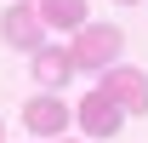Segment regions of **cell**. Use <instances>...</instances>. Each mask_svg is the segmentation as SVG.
Listing matches in <instances>:
<instances>
[{"label": "cell", "mask_w": 148, "mask_h": 143, "mask_svg": "<svg viewBox=\"0 0 148 143\" xmlns=\"http://www.w3.org/2000/svg\"><path fill=\"white\" fill-rule=\"evenodd\" d=\"M74 120H80V132H86V137H120V120H125V109L114 103L108 92L97 86V92H86V97H80V103H74Z\"/></svg>", "instance_id": "3"}, {"label": "cell", "mask_w": 148, "mask_h": 143, "mask_svg": "<svg viewBox=\"0 0 148 143\" xmlns=\"http://www.w3.org/2000/svg\"><path fill=\"white\" fill-rule=\"evenodd\" d=\"M0 40H6L12 52H29V57H34L40 46H46V17H40V6L12 0V6L0 12Z\"/></svg>", "instance_id": "2"}, {"label": "cell", "mask_w": 148, "mask_h": 143, "mask_svg": "<svg viewBox=\"0 0 148 143\" xmlns=\"http://www.w3.org/2000/svg\"><path fill=\"white\" fill-rule=\"evenodd\" d=\"M125 52V35H120V23H86L80 35L69 40V57L74 69H91V74H108Z\"/></svg>", "instance_id": "1"}, {"label": "cell", "mask_w": 148, "mask_h": 143, "mask_svg": "<svg viewBox=\"0 0 148 143\" xmlns=\"http://www.w3.org/2000/svg\"><path fill=\"white\" fill-rule=\"evenodd\" d=\"M40 17H46V29L80 35V29L91 23V6H86V0H40Z\"/></svg>", "instance_id": "7"}, {"label": "cell", "mask_w": 148, "mask_h": 143, "mask_svg": "<svg viewBox=\"0 0 148 143\" xmlns=\"http://www.w3.org/2000/svg\"><path fill=\"white\" fill-rule=\"evenodd\" d=\"M69 74H74V57H69V46H40V52H34V80H40L46 92L69 86Z\"/></svg>", "instance_id": "6"}, {"label": "cell", "mask_w": 148, "mask_h": 143, "mask_svg": "<svg viewBox=\"0 0 148 143\" xmlns=\"http://www.w3.org/2000/svg\"><path fill=\"white\" fill-rule=\"evenodd\" d=\"M0 143H6V120H0Z\"/></svg>", "instance_id": "8"}, {"label": "cell", "mask_w": 148, "mask_h": 143, "mask_svg": "<svg viewBox=\"0 0 148 143\" xmlns=\"http://www.w3.org/2000/svg\"><path fill=\"white\" fill-rule=\"evenodd\" d=\"M29 6H40V0H29Z\"/></svg>", "instance_id": "9"}, {"label": "cell", "mask_w": 148, "mask_h": 143, "mask_svg": "<svg viewBox=\"0 0 148 143\" xmlns=\"http://www.w3.org/2000/svg\"><path fill=\"white\" fill-rule=\"evenodd\" d=\"M69 120H74V109L57 97V92H40V97H29V109H23V126L34 132V137H63L69 132Z\"/></svg>", "instance_id": "4"}, {"label": "cell", "mask_w": 148, "mask_h": 143, "mask_svg": "<svg viewBox=\"0 0 148 143\" xmlns=\"http://www.w3.org/2000/svg\"><path fill=\"white\" fill-rule=\"evenodd\" d=\"M57 143H69V137H57Z\"/></svg>", "instance_id": "11"}, {"label": "cell", "mask_w": 148, "mask_h": 143, "mask_svg": "<svg viewBox=\"0 0 148 143\" xmlns=\"http://www.w3.org/2000/svg\"><path fill=\"white\" fill-rule=\"evenodd\" d=\"M103 92H108V97L125 109V115H148V74H143V69L114 63V69L103 74Z\"/></svg>", "instance_id": "5"}, {"label": "cell", "mask_w": 148, "mask_h": 143, "mask_svg": "<svg viewBox=\"0 0 148 143\" xmlns=\"http://www.w3.org/2000/svg\"><path fill=\"white\" fill-rule=\"evenodd\" d=\"M120 6H131V0H120Z\"/></svg>", "instance_id": "10"}]
</instances>
